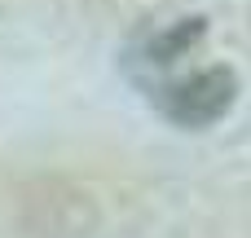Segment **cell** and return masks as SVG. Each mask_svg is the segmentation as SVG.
<instances>
[{
  "label": "cell",
  "instance_id": "obj_1",
  "mask_svg": "<svg viewBox=\"0 0 251 238\" xmlns=\"http://www.w3.org/2000/svg\"><path fill=\"white\" fill-rule=\"evenodd\" d=\"M150 97H154L159 115L172 119L176 128H212L229 115V106L238 97V75L229 66H203V71L159 79L150 88Z\"/></svg>",
  "mask_w": 251,
  "mask_h": 238
},
{
  "label": "cell",
  "instance_id": "obj_2",
  "mask_svg": "<svg viewBox=\"0 0 251 238\" xmlns=\"http://www.w3.org/2000/svg\"><path fill=\"white\" fill-rule=\"evenodd\" d=\"M203 35H207V22H203V18H176V22H168L163 31L141 35V44L132 49L128 66H132V75H137L146 88H154L159 75H168L194 44H203Z\"/></svg>",
  "mask_w": 251,
  "mask_h": 238
}]
</instances>
